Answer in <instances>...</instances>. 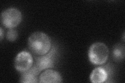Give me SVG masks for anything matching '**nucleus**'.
<instances>
[{
	"label": "nucleus",
	"instance_id": "nucleus-8",
	"mask_svg": "<svg viewBox=\"0 0 125 83\" xmlns=\"http://www.w3.org/2000/svg\"><path fill=\"white\" fill-rule=\"evenodd\" d=\"M107 73L104 68L98 67L93 70L90 75V81L93 83H101L106 81Z\"/></svg>",
	"mask_w": 125,
	"mask_h": 83
},
{
	"label": "nucleus",
	"instance_id": "nucleus-6",
	"mask_svg": "<svg viewBox=\"0 0 125 83\" xmlns=\"http://www.w3.org/2000/svg\"><path fill=\"white\" fill-rule=\"evenodd\" d=\"M39 80L42 83H57L62 82V77L56 71L46 70L41 73Z\"/></svg>",
	"mask_w": 125,
	"mask_h": 83
},
{
	"label": "nucleus",
	"instance_id": "nucleus-3",
	"mask_svg": "<svg viewBox=\"0 0 125 83\" xmlns=\"http://www.w3.org/2000/svg\"><path fill=\"white\" fill-rule=\"evenodd\" d=\"M21 13L15 8L7 9L1 14V22L4 26L9 29H13L17 26L21 22Z\"/></svg>",
	"mask_w": 125,
	"mask_h": 83
},
{
	"label": "nucleus",
	"instance_id": "nucleus-9",
	"mask_svg": "<svg viewBox=\"0 0 125 83\" xmlns=\"http://www.w3.org/2000/svg\"><path fill=\"white\" fill-rule=\"evenodd\" d=\"M113 57L116 61H121L125 57V47L122 44L116 45L113 49Z\"/></svg>",
	"mask_w": 125,
	"mask_h": 83
},
{
	"label": "nucleus",
	"instance_id": "nucleus-2",
	"mask_svg": "<svg viewBox=\"0 0 125 83\" xmlns=\"http://www.w3.org/2000/svg\"><path fill=\"white\" fill-rule=\"evenodd\" d=\"M109 50L107 46L103 43L96 42L93 44L89 50V58L92 64L103 65L107 61Z\"/></svg>",
	"mask_w": 125,
	"mask_h": 83
},
{
	"label": "nucleus",
	"instance_id": "nucleus-11",
	"mask_svg": "<svg viewBox=\"0 0 125 83\" xmlns=\"http://www.w3.org/2000/svg\"><path fill=\"white\" fill-rule=\"evenodd\" d=\"M0 34H1V40H2L3 38V30L2 28H1V33Z\"/></svg>",
	"mask_w": 125,
	"mask_h": 83
},
{
	"label": "nucleus",
	"instance_id": "nucleus-1",
	"mask_svg": "<svg viewBox=\"0 0 125 83\" xmlns=\"http://www.w3.org/2000/svg\"><path fill=\"white\" fill-rule=\"evenodd\" d=\"M28 45L31 52L35 55L40 56L49 52L51 43L49 37L45 33L36 32L29 37Z\"/></svg>",
	"mask_w": 125,
	"mask_h": 83
},
{
	"label": "nucleus",
	"instance_id": "nucleus-7",
	"mask_svg": "<svg viewBox=\"0 0 125 83\" xmlns=\"http://www.w3.org/2000/svg\"><path fill=\"white\" fill-rule=\"evenodd\" d=\"M40 71L36 66L31 68L23 74L20 78V82L21 83H37L38 76Z\"/></svg>",
	"mask_w": 125,
	"mask_h": 83
},
{
	"label": "nucleus",
	"instance_id": "nucleus-10",
	"mask_svg": "<svg viewBox=\"0 0 125 83\" xmlns=\"http://www.w3.org/2000/svg\"><path fill=\"white\" fill-rule=\"evenodd\" d=\"M17 36L18 34L16 31L13 29H10L7 32L6 38L10 42H14L17 38Z\"/></svg>",
	"mask_w": 125,
	"mask_h": 83
},
{
	"label": "nucleus",
	"instance_id": "nucleus-5",
	"mask_svg": "<svg viewBox=\"0 0 125 83\" xmlns=\"http://www.w3.org/2000/svg\"><path fill=\"white\" fill-rule=\"evenodd\" d=\"M55 54V49L53 48L44 55L35 57V65L40 71L53 68L54 66V55Z\"/></svg>",
	"mask_w": 125,
	"mask_h": 83
},
{
	"label": "nucleus",
	"instance_id": "nucleus-4",
	"mask_svg": "<svg viewBox=\"0 0 125 83\" xmlns=\"http://www.w3.org/2000/svg\"><path fill=\"white\" fill-rule=\"evenodd\" d=\"M32 56L29 53L26 51L19 53L15 59V68L21 73H24L29 70L32 67Z\"/></svg>",
	"mask_w": 125,
	"mask_h": 83
}]
</instances>
